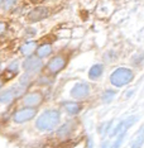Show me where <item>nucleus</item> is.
<instances>
[{
    "mask_svg": "<svg viewBox=\"0 0 144 148\" xmlns=\"http://www.w3.org/2000/svg\"><path fill=\"white\" fill-rule=\"evenodd\" d=\"M62 108L68 115H77V114L82 110V105L76 101H63Z\"/></svg>",
    "mask_w": 144,
    "mask_h": 148,
    "instance_id": "11",
    "label": "nucleus"
},
{
    "mask_svg": "<svg viewBox=\"0 0 144 148\" xmlns=\"http://www.w3.org/2000/svg\"><path fill=\"white\" fill-rule=\"evenodd\" d=\"M19 0H3L1 8L4 12H13L18 6Z\"/></svg>",
    "mask_w": 144,
    "mask_h": 148,
    "instance_id": "17",
    "label": "nucleus"
},
{
    "mask_svg": "<svg viewBox=\"0 0 144 148\" xmlns=\"http://www.w3.org/2000/svg\"><path fill=\"white\" fill-rule=\"evenodd\" d=\"M6 31V23L5 22H0V36Z\"/></svg>",
    "mask_w": 144,
    "mask_h": 148,
    "instance_id": "22",
    "label": "nucleus"
},
{
    "mask_svg": "<svg viewBox=\"0 0 144 148\" xmlns=\"http://www.w3.org/2000/svg\"><path fill=\"white\" fill-rule=\"evenodd\" d=\"M35 53H37V57H39L41 60L46 58V57H48L52 53V46L48 45V43H44V45L37 47Z\"/></svg>",
    "mask_w": 144,
    "mask_h": 148,
    "instance_id": "14",
    "label": "nucleus"
},
{
    "mask_svg": "<svg viewBox=\"0 0 144 148\" xmlns=\"http://www.w3.org/2000/svg\"><path fill=\"white\" fill-rule=\"evenodd\" d=\"M136 122H138V116H135V115L129 116V118H126V119L121 120V122H120L118 125L114 128V130H113V133L110 134V137H115L116 134L120 133V132H128V130H129L130 128H132Z\"/></svg>",
    "mask_w": 144,
    "mask_h": 148,
    "instance_id": "9",
    "label": "nucleus"
},
{
    "mask_svg": "<svg viewBox=\"0 0 144 148\" xmlns=\"http://www.w3.org/2000/svg\"><path fill=\"white\" fill-rule=\"evenodd\" d=\"M61 113L57 109H49L43 112L35 120V128L41 132H51L58 125Z\"/></svg>",
    "mask_w": 144,
    "mask_h": 148,
    "instance_id": "1",
    "label": "nucleus"
},
{
    "mask_svg": "<svg viewBox=\"0 0 144 148\" xmlns=\"http://www.w3.org/2000/svg\"><path fill=\"white\" fill-rule=\"evenodd\" d=\"M31 1L33 3V4H41V3L46 1V0H31Z\"/></svg>",
    "mask_w": 144,
    "mask_h": 148,
    "instance_id": "23",
    "label": "nucleus"
},
{
    "mask_svg": "<svg viewBox=\"0 0 144 148\" xmlns=\"http://www.w3.org/2000/svg\"><path fill=\"white\" fill-rule=\"evenodd\" d=\"M90 95V85L87 82H78L71 89V96L76 100H82Z\"/></svg>",
    "mask_w": 144,
    "mask_h": 148,
    "instance_id": "8",
    "label": "nucleus"
},
{
    "mask_svg": "<svg viewBox=\"0 0 144 148\" xmlns=\"http://www.w3.org/2000/svg\"><path fill=\"white\" fill-rule=\"evenodd\" d=\"M1 3H3V0H0V6H1Z\"/></svg>",
    "mask_w": 144,
    "mask_h": 148,
    "instance_id": "25",
    "label": "nucleus"
},
{
    "mask_svg": "<svg viewBox=\"0 0 144 148\" xmlns=\"http://www.w3.org/2000/svg\"><path fill=\"white\" fill-rule=\"evenodd\" d=\"M66 65H67L66 57L62 56V55H58V56H55L51 61L48 62L47 69H48L49 73H52V75H57V73H59L63 69H65Z\"/></svg>",
    "mask_w": 144,
    "mask_h": 148,
    "instance_id": "5",
    "label": "nucleus"
},
{
    "mask_svg": "<svg viewBox=\"0 0 144 148\" xmlns=\"http://www.w3.org/2000/svg\"><path fill=\"white\" fill-rule=\"evenodd\" d=\"M125 136H126V132H120V133L116 134V136H115L116 139L111 143L110 148H120V147H121L123 140H124V138H125Z\"/></svg>",
    "mask_w": 144,
    "mask_h": 148,
    "instance_id": "19",
    "label": "nucleus"
},
{
    "mask_svg": "<svg viewBox=\"0 0 144 148\" xmlns=\"http://www.w3.org/2000/svg\"><path fill=\"white\" fill-rule=\"evenodd\" d=\"M90 148H92V143H91V139H90Z\"/></svg>",
    "mask_w": 144,
    "mask_h": 148,
    "instance_id": "24",
    "label": "nucleus"
},
{
    "mask_svg": "<svg viewBox=\"0 0 144 148\" xmlns=\"http://www.w3.org/2000/svg\"><path fill=\"white\" fill-rule=\"evenodd\" d=\"M134 80V72L126 67H119L110 75V84L115 87H123Z\"/></svg>",
    "mask_w": 144,
    "mask_h": 148,
    "instance_id": "2",
    "label": "nucleus"
},
{
    "mask_svg": "<svg viewBox=\"0 0 144 148\" xmlns=\"http://www.w3.org/2000/svg\"><path fill=\"white\" fill-rule=\"evenodd\" d=\"M104 73V65L102 63H95L91 66V69L89 70V79L90 80H98L102 76Z\"/></svg>",
    "mask_w": 144,
    "mask_h": 148,
    "instance_id": "13",
    "label": "nucleus"
},
{
    "mask_svg": "<svg viewBox=\"0 0 144 148\" xmlns=\"http://www.w3.org/2000/svg\"><path fill=\"white\" fill-rule=\"evenodd\" d=\"M76 123L75 120H70V122L65 123L63 125H61L57 130V137L58 138H67L72 132H75Z\"/></svg>",
    "mask_w": 144,
    "mask_h": 148,
    "instance_id": "10",
    "label": "nucleus"
},
{
    "mask_svg": "<svg viewBox=\"0 0 144 148\" xmlns=\"http://www.w3.org/2000/svg\"><path fill=\"white\" fill-rule=\"evenodd\" d=\"M1 85H3V82H1V81H0V87H1Z\"/></svg>",
    "mask_w": 144,
    "mask_h": 148,
    "instance_id": "26",
    "label": "nucleus"
},
{
    "mask_svg": "<svg viewBox=\"0 0 144 148\" xmlns=\"http://www.w3.org/2000/svg\"><path fill=\"white\" fill-rule=\"evenodd\" d=\"M115 95H116V92L114 91V90H106V91H104V94H102L101 100L105 104L111 103L113 100H114V97H115Z\"/></svg>",
    "mask_w": 144,
    "mask_h": 148,
    "instance_id": "20",
    "label": "nucleus"
},
{
    "mask_svg": "<svg viewBox=\"0 0 144 148\" xmlns=\"http://www.w3.org/2000/svg\"><path fill=\"white\" fill-rule=\"evenodd\" d=\"M18 70H19V62L13 61L10 65L8 66V69H6L5 76H8V79H12V77H14L16 73H18Z\"/></svg>",
    "mask_w": 144,
    "mask_h": 148,
    "instance_id": "18",
    "label": "nucleus"
},
{
    "mask_svg": "<svg viewBox=\"0 0 144 148\" xmlns=\"http://www.w3.org/2000/svg\"><path fill=\"white\" fill-rule=\"evenodd\" d=\"M49 15H51V9L47 8V6L38 5V6H35V8H33L32 10L28 13L27 21L29 23H37V22L44 21V19L48 18Z\"/></svg>",
    "mask_w": 144,
    "mask_h": 148,
    "instance_id": "4",
    "label": "nucleus"
},
{
    "mask_svg": "<svg viewBox=\"0 0 144 148\" xmlns=\"http://www.w3.org/2000/svg\"><path fill=\"white\" fill-rule=\"evenodd\" d=\"M43 63L41 61V58L37 56H28L25 58V61L23 62V69H24L25 72H29V73H35L38 72L39 70L42 69Z\"/></svg>",
    "mask_w": 144,
    "mask_h": 148,
    "instance_id": "7",
    "label": "nucleus"
},
{
    "mask_svg": "<svg viewBox=\"0 0 144 148\" xmlns=\"http://www.w3.org/2000/svg\"><path fill=\"white\" fill-rule=\"evenodd\" d=\"M43 100H44V97H43V94L41 91L28 92V94H24V96H23V105L37 108L43 103Z\"/></svg>",
    "mask_w": 144,
    "mask_h": 148,
    "instance_id": "6",
    "label": "nucleus"
},
{
    "mask_svg": "<svg viewBox=\"0 0 144 148\" xmlns=\"http://www.w3.org/2000/svg\"><path fill=\"white\" fill-rule=\"evenodd\" d=\"M38 47V43L35 41H27L25 43H23L20 46V53L23 56L28 57V56H32L35 53V49Z\"/></svg>",
    "mask_w": 144,
    "mask_h": 148,
    "instance_id": "12",
    "label": "nucleus"
},
{
    "mask_svg": "<svg viewBox=\"0 0 144 148\" xmlns=\"http://www.w3.org/2000/svg\"><path fill=\"white\" fill-rule=\"evenodd\" d=\"M37 115V108H31V106H24L22 109L16 110L13 115V120L16 124H23L25 122H29Z\"/></svg>",
    "mask_w": 144,
    "mask_h": 148,
    "instance_id": "3",
    "label": "nucleus"
},
{
    "mask_svg": "<svg viewBox=\"0 0 144 148\" xmlns=\"http://www.w3.org/2000/svg\"><path fill=\"white\" fill-rule=\"evenodd\" d=\"M34 34H35V29H34V28H28V29H25V36L31 37V36H34Z\"/></svg>",
    "mask_w": 144,
    "mask_h": 148,
    "instance_id": "21",
    "label": "nucleus"
},
{
    "mask_svg": "<svg viewBox=\"0 0 144 148\" xmlns=\"http://www.w3.org/2000/svg\"><path fill=\"white\" fill-rule=\"evenodd\" d=\"M14 99H15V96H14V92H13L12 87L0 92V103L1 104H10Z\"/></svg>",
    "mask_w": 144,
    "mask_h": 148,
    "instance_id": "15",
    "label": "nucleus"
},
{
    "mask_svg": "<svg viewBox=\"0 0 144 148\" xmlns=\"http://www.w3.org/2000/svg\"><path fill=\"white\" fill-rule=\"evenodd\" d=\"M143 144H144V127L140 129V132L136 134V137L133 139L130 148H142Z\"/></svg>",
    "mask_w": 144,
    "mask_h": 148,
    "instance_id": "16",
    "label": "nucleus"
}]
</instances>
